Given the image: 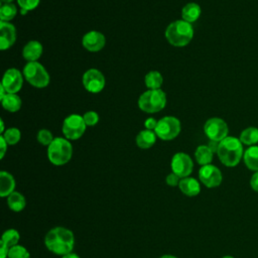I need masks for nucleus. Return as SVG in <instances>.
Returning <instances> with one entry per match:
<instances>
[{
  "label": "nucleus",
  "instance_id": "1",
  "mask_svg": "<svg viewBox=\"0 0 258 258\" xmlns=\"http://www.w3.org/2000/svg\"><path fill=\"white\" fill-rule=\"evenodd\" d=\"M45 248L58 256L73 252L75 247V235L70 229L56 226L51 228L44 237Z\"/></svg>",
  "mask_w": 258,
  "mask_h": 258
},
{
  "label": "nucleus",
  "instance_id": "2",
  "mask_svg": "<svg viewBox=\"0 0 258 258\" xmlns=\"http://www.w3.org/2000/svg\"><path fill=\"white\" fill-rule=\"evenodd\" d=\"M239 138L234 136H227L219 142L217 155L219 160L227 167L237 166L241 159H243L244 147Z\"/></svg>",
  "mask_w": 258,
  "mask_h": 258
},
{
  "label": "nucleus",
  "instance_id": "3",
  "mask_svg": "<svg viewBox=\"0 0 258 258\" xmlns=\"http://www.w3.org/2000/svg\"><path fill=\"white\" fill-rule=\"evenodd\" d=\"M194 37V27L182 19L172 21L165 29V38L175 47H182L187 45Z\"/></svg>",
  "mask_w": 258,
  "mask_h": 258
},
{
  "label": "nucleus",
  "instance_id": "4",
  "mask_svg": "<svg viewBox=\"0 0 258 258\" xmlns=\"http://www.w3.org/2000/svg\"><path fill=\"white\" fill-rule=\"evenodd\" d=\"M73 156V145L64 137H56L47 146V158L53 165L67 164Z\"/></svg>",
  "mask_w": 258,
  "mask_h": 258
},
{
  "label": "nucleus",
  "instance_id": "5",
  "mask_svg": "<svg viewBox=\"0 0 258 258\" xmlns=\"http://www.w3.org/2000/svg\"><path fill=\"white\" fill-rule=\"evenodd\" d=\"M166 105V95L161 89L147 90L138 99V107L141 111L152 114L164 109Z\"/></svg>",
  "mask_w": 258,
  "mask_h": 258
},
{
  "label": "nucleus",
  "instance_id": "6",
  "mask_svg": "<svg viewBox=\"0 0 258 258\" xmlns=\"http://www.w3.org/2000/svg\"><path fill=\"white\" fill-rule=\"evenodd\" d=\"M24 79L33 87L42 89L49 85L50 77L45 68L38 61H29L23 68Z\"/></svg>",
  "mask_w": 258,
  "mask_h": 258
},
{
  "label": "nucleus",
  "instance_id": "7",
  "mask_svg": "<svg viewBox=\"0 0 258 258\" xmlns=\"http://www.w3.org/2000/svg\"><path fill=\"white\" fill-rule=\"evenodd\" d=\"M180 121L174 116H164L158 120L154 130L156 136L164 141L174 139L180 133Z\"/></svg>",
  "mask_w": 258,
  "mask_h": 258
},
{
  "label": "nucleus",
  "instance_id": "8",
  "mask_svg": "<svg viewBox=\"0 0 258 258\" xmlns=\"http://www.w3.org/2000/svg\"><path fill=\"white\" fill-rule=\"evenodd\" d=\"M86 128L87 125L83 116L79 114H71L63 120L61 132L68 140H77L84 135Z\"/></svg>",
  "mask_w": 258,
  "mask_h": 258
},
{
  "label": "nucleus",
  "instance_id": "9",
  "mask_svg": "<svg viewBox=\"0 0 258 258\" xmlns=\"http://www.w3.org/2000/svg\"><path fill=\"white\" fill-rule=\"evenodd\" d=\"M204 132L209 140L220 142L229 136V127L226 121L222 118L212 117L206 121L204 125Z\"/></svg>",
  "mask_w": 258,
  "mask_h": 258
},
{
  "label": "nucleus",
  "instance_id": "10",
  "mask_svg": "<svg viewBox=\"0 0 258 258\" xmlns=\"http://www.w3.org/2000/svg\"><path fill=\"white\" fill-rule=\"evenodd\" d=\"M170 167L171 171L178 177H187L192 172L194 161L188 154L184 152H176L171 158Z\"/></svg>",
  "mask_w": 258,
  "mask_h": 258
},
{
  "label": "nucleus",
  "instance_id": "11",
  "mask_svg": "<svg viewBox=\"0 0 258 258\" xmlns=\"http://www.w3.org/2000/svg\"><path fill=\"white\" fill-rule=\"evenodd\" d=\"M199 179L208 188L218 187L223 181V174L219 167L214 164L201 166L199 169Z\"/></svg>",
  "mask_w": 258,
  "mask_h": 258
},
{
  "label": "nucleus",
  "instance_id": "12",
  "mask_svg": "<svg viewBox=\"0 0 258 258\" xmlns=\"http://www.w3.org/2000/svg\"><path fill=\"white\" fill-rule=\"evenodd\" d=\"M84 88L92 94H97L103 91L106 85V80L102 72L97 69H89L82 78Z\"/></svg>",
  "mask_w": 258,
  "mask_h": 258
},
{
  "label": "nucleus",
  "instance_id": "13",
  "mask_svg": "<svg viewBox=\"0 0 258 258\" xmlns=\"http://www.w3.org/2000/svg\"><path fill=\"white\" fill-rule=\"evenodd\" d=\"M23 77V74L19 70L15 68H10L5 71L1 85L4 87L7 93L16 94L22 88Z\"/></svg>",
  "mask_w": 258,
  "mask_h": 258
},
{
  "label": "nucleus",
  "instance_id": "14",
  "mask_svg": "<svg viewBox=\"0 0 258 258\" xmlns=\"http://www.w3.org/2000/svg\"><path fill=\"white\" fill-rule=\"evenodd\" d=\"M82 44L87 50L91 52H97V51H100L105 46L106 37L100 31L91 30L83 36Z\"/></svg>",
  "mask_w": 258,
  "mask_h": 258
},
{
  "label": "nucleus",
  "instance_id": "15",
  "mask_svg": "<svg viewBox=\"0 0 258 258\" xmlns=\"http://www.w3.org/2000/svg\"><path fill=\"white\" fill-rule=\"evenodd\" d=\"M16 40V28L15 26L6 21L0 22V48L5 50L10 48Z\"/></svg>",
  "mask_w": 258,
  "mask_h": 258
},
{
  "label": "nucleus",
  "instance_id": "16",
  "mask_svg": "<svg viewBox=\"0 0 258 258\" xmlns=\"http://www.w3.org/2000/svg\"><path fill=\"white\" fill-rule=\"evenodd\" d=\"M179 190L186 197H197L201 192V181L191 176L180 178Z\"/></svg>",
  "mask_w": 258,
  "mask_h": 258
},
{
  "label": "nucleus",
  "instance_id": "17",
  "mask_svg": "<svg viewBox=\"0 0 258 258\" xmlns=\"http://www.w3.org/2000/svg\"><path fill=\"white\" fill-rule=\"evenodd\" d=\"M43 51L42 44L37 40H30L28 41L23 49H22V56L29 61H37V59L41 56Z\"/></svg>",
  "mask_w": 258,
  "mask_h": 258
},
{
  "label": "nucleus",
  "instance_id": "18",
  "mask_svg": "<svg viewBox=\"0 0 258 258\" xmlns=\"http://www.w3.org/2000/svg\"><path fill=\"white\" fill-rule=\"evenodd\" d=\"M16 181L11 173L2 170L0 172V197L7 198L13 191H15Z\"/></svg>",
  "mask_w": 258,
  "mask_h": 258
},
{
  "label": "nucleus",
  "instance_id": "19",
  "mask_svg": "<svg viewBox=\"0 0 258 258\" xmlns=\"http://www.w3.org/2000/svg\"><path fill=\"white\" fill-rule=\"evenodd\" d=\"M201 14L202 8L198 3L195 2H189L185 4L181 9V19L191 24L200 18Z\"/></svg>",
  "mask_w": 258,
  "mask_h": 258
},
{
  "label": "nucleus",
  "instance_id": "20",
  "mask_svg": "<svg viewBox=\"0 0 258 258\" xmlns=\"http://www.w3.org/2000/svg\"><path fill=\"white\" fill-rule=\"evenodd\" d=\"M156 138H157V136L153 130L144 129V130H141L137 134L135 142L139 148L148 149L155 144Z\"/></svg>",
  "mask_w": 258,
  "mask_h": 258
},
{
  "label": "nucleus",
  "instance_id": "21",
  "mask_svg": "<svg viewBox=\"0 0 258 258\" xmlns=\"http://www.w3.org/2000/svg\"><path fill=\"white\" fill-rule=\"evenodd\" d=\"M243 161L249 170L253 172L258 170V145L249 146L244 150Z\"/></svg>",
  "mask_w": 258,
  "mask_h": 258
},
{
  "label": "nucleus",
  "instance_id": "22",
  "mask_svg": "<svg viewBox=\"0 0 258 258\" xmlns=\"http://www.w3.org/2000/svg\"><path fill=\"white\" fill-rule=\"evenodd\" d=\"M6 199H7V206L12 212L19 213L23 211L26 207V199L19 191H16V190L13 191Z\"/></svg>",
  "mask_w": 258,
  "mask_h": 258
},
{
  "label": "nucleus",
  "instance_id": "23",
  "mask_svg": "<svg viewBox=\"0 0 258 258\" xmlns=\"http://www.w3.org/2000/svg\"><path fill=\"white\" fill-rule=\"evenodd\" d=\"M213 157L214 152L208 145H199L195 151V159L201 166L211 164Z\"/></svg>",
  "mask_w": 258,
  "mask_h": 258
},
{
  "label": "nucleus",
  "instance_id": "24",
  "mask_svg": "<svg viewBox=\"0 0 258 258\" xmlns=\"http://www.w3.org/2000/svg\"><path fill=\"white\" fill-rule=\"evenodd\" d=\"M240 141L243 143V145L253 146L258 144V128L254 126H249L242 130L239 136Z\"/></svg>",
  "mask_w": 258,
  "mask_h": 258
},
{
  "label": "nucleus",
  "instance_id": "25",
  "mask_svg": "<svg viewBox=\"0 0 258 258\" xmlns=\"http://www.w3.org/2000/svg\"><path fill=\"white\" fill-rule=\"evenodd\" d=\"M1 104L2 107L11 113L17 112L20 110L21 105H22V101L20 99V97L17 94H7L2 100H1Z\"/></svg>",
  "mask_w": 258,
  "mask_h": 258
},
{
  "label": "nucleus",
  "instance_id": "26",
  "mask_svg": "<svg viewBox=\"0 0 258 258\" xmlns=\"http://www.w3.org/2000/svg\"><path fill=\"white\" fill-rule=\"evenodd\" d=\"M144 82L148 90H157V89H160L163 83V78L159 72L150 71L145 75Z\"/></svg>",
  "mask_w": 258,
  "mask_h": 258
},
{
  "label": "nucleus",
  "instance_id": "27",
  "mask_svg": "<svg viewBox=\"0 0 258 258\" xmlns=\"http://www.w3.org/2000/svg\"><path fill=\"white\" fill-rule=\"evenodd\" d=\"M20 240V234L16 229H7L3 232L1 237V242L6 244L9 248L18 245Z\"/></svg>",
  "mask_w": 258,
  "mask_h": 258
},
{
  "label": "nucleus",
  "instance_id": "28",
  "mask_svg": "<svg viewBox=\"0 0 258 258\" xmlns=\"http://www.w3.org/2000/svg\"><path fill=\"white\" fill-rule=\"evenodd\" d=\"M17 14V8L16 5L13 3H7L2 4L0 7V19L1 21L9 22V20L13 19Z\"/></svg>",
  "mask_w": 258,
  "mask_h": 258
},
{
  "label": "nucleus",
  "instance_id": "29",
  "mask_svg": "<svg viewBox=\"0 0 258 258\" xmlns=\"http://www.w3.org/2000/svg\"><path fill=\"white\" fill-rule=\"evenodd\" d=\"M3 136V138L5 139V141L7 142L8 145H15L20 141L21 138V133L20 130L18 128L15 127H11L8 128L4 131L3 134H1Z\"/></svg>",
  "mask_w": 258,
  "mask_h": 258
},
{
  "label": "nucleus",
  "instance_id": "30",
  "mask_svg": "<svg viewBox=\"0 0 258 258\" xmlns=\"http://www.w3.org/2000/svg\"><path fill=\"white\" fill-rule=\"evenodd\" d=\"M7 258H31L28 250L22 245H15L9 248V253Z\"/></svg>",
  "mask_w": 258,
  "mask_h": 258
},
{
  "label": "nucleus",
  "instance_id": "31",
  "mask_svg": "<svg viewBox=\"0 0 258 258\" xmlns=\"http://www.w3.org/2000/svg\"><path fill=\"white\" fill-rule=\"evenodd\" d=\"M36 139L38 141V143H40L41 145L44 146H48L52 141H53V136L51 134V132L47 129H40L37 132V136Z\"/></svg>",
  "mask_w": 258,
  "mask_h": 258
},
{
  "label": "nucleus",
  "instance_id": "32",
  "mask_svg": "<svg viewBox=\"0 0 258 258\" xmlns=\"http://www.w3.org/2000/svg\"><path fill=\"white\" fill-rule=\"evenodd\" d=\"M39 2H40V0H17V4L21 8L22 15L26 14L30 10L35 9L38 6Z\"/></svg>",
  "mask_w": 258,
  "mask_h": 258
},
{
  "label": "nucleus",
  "instance_id": "33",
  "mask_svg": "<svg viewBox=\"0 0 258 258\" xmlns=\"http://www.w3.org/2000/svg\"><path fill=\"white\" fill-rule=\"evenodd\" d=\"M84 121L87 126L93 127L99 122V114L95 111H88L83 115Z\"/></svg>",
  "mask_w": 258,
  "mask_h": 258
},
{
  "label": "nucleus",
  "instance_id": "34",
  "mask_svg": "<svg viewBox=\"0 0 258 258\" xmlns=\"http://www.w3.org/2000/svg\"><path fill=\"white\" fill-rule=\"evenodd\" d=\"M180 181V177H178L175 173L171 172L169 174L166 175L165 177V182L168 186H171V187H174V186H178V183Z\"/></svg>",
  "mask_w": 258,
  "mask_h": 258
},
{
  "label": "nucleus",
  "instance_id": "35",
  "mask_svg": "<svg viewBox=\"0 0 258 258\" xmlns=\"http://www.w3.org/2000/svg\"><path fill=\"white\" fill-rule=\"evenodd\" d=\"M157 120L154 119L153 117H149L147 118L145 121H144V127L145 129H148V130H155L156 128V125H157Z\"/></svg>",
  "mask_w": 258,
  "mask_h": 258
},
{
  "label": "nucleus",
  "instance_id": "36",
  "mask_svg": "<svg viewBox=\"0 0 258 258\" xmlns=\"http://www.w3.org/2000/svg\"><path fill=\"white\" fill-rule=\"evenodd\" d=\"M250 186L254 191L258 192V170L254 171V173L252 174L250 178Z\"/></svg>",
  "mask_w": 258,
  "mask_h": 258
},
{
  "label": "nucleus",
  "instance_id": "37",
  "mask_svg": "<svg viewBox=\"0 0 258 258\" xmlns=\"http://www.w3.org/2000/svg\"><path fill=\"white\" fill-rule=\"evenodd\" d=\"M7 146H8L7 142L5 141V139L3 138V136L1 135V136H0V158H1V159L4 158V155H5L6 151H7Z\"/></svg>",
  "mask_w": 258,
  "mask_h": 258
},
{
  "label": "nucleus",
  "instance_id": "38",
  "mask_svg": "<svg viewBox=\"0 0 258 258\" xmlns=\"http://www.w3.org/2000/svg\"><path fill=\"white\" fill-rule=\"evenodd\" d=\"M1 243V248H0V258H7L8 257V253H9V247L4 244L3 242Z\"/></svg>",
  "mask_w": 258,
  "mask_h": 258
},
{
  "label": "nucleus",
  "instance_id": "39",
  "mask_svg": "<svg viewBox=\"0 0 258 258\" xmlns=\"http://www.w3.org/2000/svg\"><path fill=\"white\" fill-rule=\"evenodd\" d=\"M208 146L211 148V150L214 152V153H217V150H218V146H219V142L217 141H213V140H210Z\"/></svg>",
  "mask_w": 258,
  "mask_h": 258
},
{
  "label": "nucleus",
  "instance_id": "40",
  "mask_svg": "<svg viewBox=\"0 0 258 258\" xmlns=\"http://www.w3.org/2000/svg\"><path fill=\"white\" fill-rule=\"evenodd\" d=\"M61 258H81L77 253H74V252H71L69 254H66L63 256H61Z\"/></svg>",
  "mask_w": 258,
  "mask_h": 258
},
{
  "label": "nucleus",
  "instance_id": "41",
  "mask_svg": "<svg viewBox=\"0 0 258 258\" xmlns=\"http://www.w3.org/2000/svg\"><path fill=\"white\" fill-rule=\"evenodd\" d=\"M4 131H5V129H4V121H3V119H0V132H1V134H3Z\"/></svg>",
  "mask_w": 258,
  "mask_h": 258
},
{
  "label": "nucleus",
  "instance_id": "42",
  "mask_svg": "<svg viewBox=\"0 0 258 258\" xmlns=\"http://www.w3.org/2000/svg\"><path fill=\"white\" fill-rule=\"evenodd\" d=\"M159 258H178V257H176L174 255H171V254H164V255L160 256Z\"/></svg>",
  "mask_w": 258,
  "mask_h": 258
},
{
  "label": "nucleus",
  "instance_id": "43",
  "mask_svg": "<svg viewBox=\"0 0 258 258\" xmlns=\"http://www.w3.org/2000/svg\"><path fill=\"white\" fill-rule=\"evenodd\" d=\"M12 1H13V0H1V2H2L3 4H7V3H12Z\"/></svg>",
  "mask_w": 258,
  "mask_h": 258
},
{
  "label": "nucleus",
  "instance_id": "44",
  "mask_svg": "<svg viewBox=\"0 0 258 258\" xmlns=\"http://www.w3.org/2000/svg\"><path fill=\"white\" fill-rule=\"evenodd\" d=\"M222 258H235V257L232 256V255H225V256H223Z\"/></svg>",
  "mask_w": 258,
  "mask_h": 258
}]
</instances>
